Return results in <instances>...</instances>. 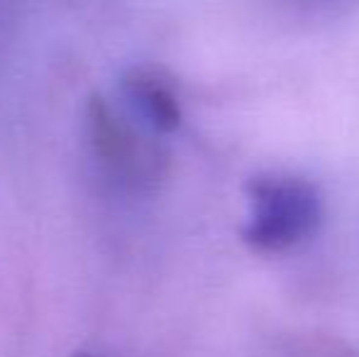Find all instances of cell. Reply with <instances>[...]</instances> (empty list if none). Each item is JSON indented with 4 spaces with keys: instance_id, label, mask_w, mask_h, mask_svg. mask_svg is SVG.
<instances>
[{
    "instance_id": "cell-1",
    "label": "cell",
    "mask_w": 359,
    "mask_h": 357,
    "mask_svg": "<svg viewBox=\"0 0 359 357\" xmlns=\"http://www.w3.org/2000/svg\"><path fill=\"white\" fill-rule=\"evenodd\" d=\"M320 223L323 196L313 181L296 174L269 172L247 184L242 240L255 252H288L311 240Z\"/></svg>"
},
{
    "instance_id": "cell-3",
    "label": "cell",
    "mask_w": 359,
    "mask_h": 357,
    "mask_svg": "<svg viewBox=\"0 0 359 357\" xmlns=\"http://www.w3.org/2000/svg\"><path fill=\"white\" fill-rule=\"evenodd\" d=\"M123 95L133 110L156 133H174L181 125V103L174 83L161 72L135 67L123 76Z\"/></svg>"
},
{
    "instance_id": "cell-4",
    "label": "cell",
    "mask_w": 359,
    "mask_h": 357,
    "mask_svg": "<svg viewBox=\"0 0 359 357\" xmlns=\"http://www.w3.org/2000/svg\"><path fill=\"white\" fill-rule=\"evenodd\" d=\"M74 357H90V355H88V353H76Z\"/></svg>"
},
{
    "instance_id": "cell-2",
    "label": "cell",
    "mask_w": 359,
    "mask_h": 357,
    "mask_svg": "<svg viewBox=\"0 0 359 357\" xmlns=\"http://www.w3.org/2000/svg\"><path fill=\"white\" fill-rule=\"evenodd\" d=\"M86 120L95 157L113 177L125 184L144 186L164 174L166 157L159 144L135 133L123 118L113 113L105 98L90 95Z\"/></svg>"
}]
</instances>
